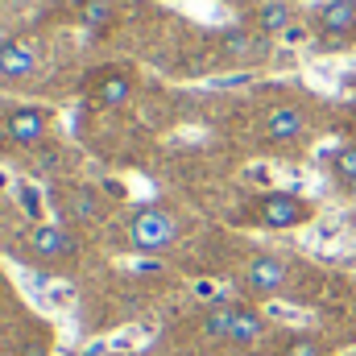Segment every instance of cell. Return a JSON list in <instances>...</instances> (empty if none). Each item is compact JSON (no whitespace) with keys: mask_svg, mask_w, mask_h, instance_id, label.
Listing matches in <instances>:
<instances>
[{"mask_svg":"<svg viewBox=\"0 0 356 356\" xmlns=\"http://www.w3.org/2000/svg\"><path fill=\"white\" fill-rule=\"evenodd\" d=\"M46 129H50L46 108H17L8 116V141L13 145H42L46 141Z\"/></svg>","mask_w":356,"mask_h":356,"instance_id":"obj_4","label":"cell"},{"mask_svg":"<svg viewBox=\"0 0 356 356\" xmlns=\"http://www.w3.org/2000/svg\"><path fill=\"white\" fill-rule=\"evenodd\" d=\"M232 323H236V307H216L203 319V336L207 340H232Z\"/></svg>","mask_w":356,"mask_h":356,"instance_id":"obj_12","label":"cell"},{"mask_svg":"<svg viewBox=\"0 0 356 356\" xmlns=\"http://www.w3.org/2000/svg\"><path fill=\"white\" fill-rule=\"evenodd\" d=\"M220 50H224V58H232V63H253V58L266 54V46H261L253 33H245V29H224Z\"/></svg>","mask_w":356,"mask_h":356,"instance_id":"obj_9","label":"cell"},{"mask_svg":"<svg viewBox=\"0 0 356 356\" xmlns=\"http://www.w3.org/2000/svg\"><path fill=\"white\" fill-rule=\"evenodd\" d=\"M302 129H307V116H302V108H294V104H277V108L266 112V137L277 141V145L302 137Z\"/></svg>","mask_w":356,"mask_h":356,"instance_id":"obj_5","label":"cell"},{"mask_svg":"<svg viewBox=\"0 0 356 356\" xmlns=\"http://www.w3.org/2000/svg\"><path fill=\"white\" fill-rule=\"evenodd\" d=\"M129 241L141 249V253H162V249H170L178 241V224L170 211H162V207H145V211H137L133 220H129Z\"/></svg>","mask_w":356,"mask_h":356,"instance_id":"obj_1","label":"cell"},{"mask_svg":"<svg viewBox=\"0 0 356 356\" xmlns=\"http://www.w3.org/2000/svg\"><path fill=\"white\" fill-rule=\"evenodd\" d=\"M0 236H4V220H0Z\"/></svg>","mask_w":356,"mask_h":356,"instance_id":"obj_18","label":"cell"},{"mask_svg":"<svg viewBox=\"0 0 356 356\" xmlns=\"http://www.w3.org/2000/svg\"><path fill=\"white\" fill-rule=\"evenodd\" d=\"M108 17H112V0H91L83 8V25H91V29H99Z\"/></svg>","mask_w":356,"mask_h":356,"instance_id":"obj_16","label":"cell"},{"mask_svg":"<svg viewBox=\"0 0 356 356\" xmlns=\"http://www.w3.org/2000/svg\"><path fill=\"white\" fill-rule=\"evenodd\" d=\"M286 277H290V266L282 261V257H253L249 266H245V282H249V290H257V294H277L282 286H286Z\"/></svg>","mask_w":356,"mask_h":356,"instance_id":"obj_3","label":"cell"},{"mask_svg":"<svg viewBox=\"0 0 356 356\" xmlns=\"http://www.w3.org/2000/svg\"><path fill=\"white\" fill-rule=\"evenodd\" d=\"M286 356H323V353H319L315 340H294V344L286 348Z\"/></svg>","mask_w":356,"mask_h":356,"instance_id":"obj_17","label":"cell"},{"mask_svg":"<svg viewBox=\"0 0 356 356\" xmlns=\"http://www.w3.org/2000/svg\"><path fill=\"white\" fill-rule=\"evenodd\" d=\"M257 216H261L266 228H298V224H307V220L315 216V207H311L307 199H298V195L273 191V195H266V199L257 203Z\"/></svg>","mask_w":356,"mask_h":356,"instance_id":"obj_2","label":"cell"},{"mask_svg":"<svg viewBox=\"0 0 356 356\" xmlns=\"http://www.w3.org/2000/svg\"><path fill=\"white\" fill-rule=\"evenodd\" d=\"M33 71H38V58L25 46H17V42H4L0 46V75L4 79H29Z\"/></svg>","mask_w":356,"mask_h":356,"instance_id":"obj_10","label":"cell"},{"mask_svg":"<svg viewBox=\"0 0 356 356\" xmlns=\"http://www.w3.org/2000/svg\"><path fill=\"white\" fill-rule=\"evenodd\" d=\"M71 211H75L79 220H99L104 203L95 199V191H88V186H83V191H75V195H71Z\"/></svg>","mask_w":356,"mask_h":356,"instance_id":"obj_14","label":"cell"},{"mask_svg":"<svg viewBox=\"0 0 356 356\" xmlns=\"http://www.w3.org/2000/svg\"><path fill=\"white\" fill-rule=\"evenodd\" d=\"M319 29L327 38H348L356 29V0H327V4H319Z\"/></svg>","mask_w":356,"mask_h":356,"instance_id":"obj_7","label":"cell"},{"mask_svg":"<svg viewBox=\"0 0 356 356\" xmlns=\"http://www.w3.org/2000/svg\"><path fill=\"white\" fill-rule=\"evenodd\" d=\"M257 29H261L266 38H277V33L294 29V4H290V0H266V4L257 8Z\"/></svg>","mask_w":356,"mask_h":356,"instance_id":"obj_8","label":"cell"},{"mask_svg":"<svg viewBox=\"0 0 356 356\" xmlns=\"http://www.w3.org/2000/svg\"><path fill=\"white\" fill-rule=\"evenodd\" d=\"M261 336H266V319H261L257 311H236V323H232V344L249 348V344H257Z\"/></svg>","mask_w":356,"mask_h":356,"instance_id":"obj_11","label":"cell"},{"mask_svg":"<svg viewBox=\"0 0 356 356\" xmlns=\"http://www.w3.org/2000/svg\"><path fill=\"white\" fill-rule=\"evenodd\" d=\"M336 178H340V182L356 195V145H348V149H340V154H336Z\"/></svg>","mask_w":356,"mask_h":356,"instance_id":"obj_15","label":"cell"},{"mask_svg":"<svg viewBox=\"0 0 356 356\" xmlns=\"http://www.w3.org/2000/svg\"><path fill=\"white\" fill-rule=\"evenodd\" d=\"M29 249H33L38 257H46V261H54V257H71L79 245H75L58 224H38V228L29 232Z\"/></svg>","mask_w":356,"mask_h":356,"instance_id":"obj_6","label":"cell"},{"mask_svg":"<svg viewBox=\"0 0 356 356\" xmlns=\"http://www.w3.org/2000/svg\"><path fill=\"white\" fill-rule=\"evenodd\" d=\"M129 95H133V83H129V75H104V79H99V88H95V99H99V104H108V108L124 104Z\"/></svg>","mask_w":356,"mask_h":356,"instance_id":"obj_13","label":"cell"}]
</instances>
